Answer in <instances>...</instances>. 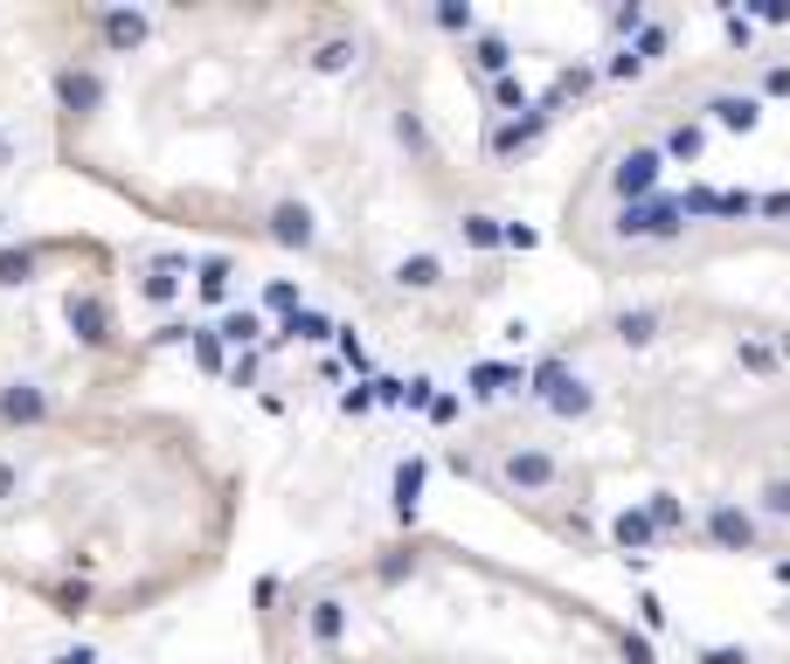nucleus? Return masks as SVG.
<instances>
[{
  "label": "nucleus",
  "instance_id": "obj_1",
  "mask_svg": "<svg viewBox=\"0 0 790 664\" xmlns=\"http://www.w3.org/2000/svg\"><path fill=\"white\" fill-rule=\"evenodd\" d=\"M35 28L55 166L132 215L285 256L430 347L472 339L499 298L514 215L409 14L209 0Z\"/></svg>",
  "mask_w": 790,
  "mask_h": 664
},
{
  "label": "nucleus",
  "instance_id": "obj_2",
  "mask_svg": "<svg viewBox=\"0 0 790 664\" xmlns=\"http://www.w3.org/2000/svg\"><path fill=\"white\" fill-rule=\"evenodd\" d=\"M458 478L590 561L790 547V326L693 284H625L465 381Z\"/></svg>",
  "mask_w": 790,
  "mask_h": 664
},
{
  "label": "nucleus",
  "instance_id": "obj_3",
  "mask_svg": "<svg viewBox=\"0 0 790 664\" xmlns=\"http://www.w3.org/2000/svg\"><path fill=\"white\" fill-rule=\"evenodd\" d=\"M243 471L195 415L125 402L0 436V596L70 623H132L215 581Z\"/></svg>",
  "mask_w": 790,
  "mask_h": 664
},
{
  "label": "nucleus",
  "instance_id": "obj_4",
  "mask_svg": "<svg viewBox=\"0 0 790 664\" xmlns=\"http://www.w3.org/2000/svg\"><path fill=\"white\" fill-rule=\"evenodd\" d=\"M263 664H658L645 630L444 534L326 554L257 596Z\"/></svg>",
  "mask_w": 790,
  "mask_h": 664
},
{
  "label": "nucleus",
  "instance_id": "obj_5",
  "mask_svg": "<svg viewBox=\"0 0 790 664\" xmlns=\"http://www.w3.org/2000/svg\"><path fill=\"white\" fill-rule=\"evenodd\" d=\"M146 347L125 305V263L90 229L0 242V436L90 423L146 402Z\"/></svg>",
  "mask_w": 790,
  "mask_h": 664
},
{
  "label": "nucleus",
  "instance_id": "obj_6",
  "mask_svg": "<svg viewBox=\"0 0 790 664\" xmlns=\"http://www.w3.org/2000/svg\"><path fill=\"white\" fill-rule=\"evenodd\" d=\"M0 664H14V657H8V643H0Z\"/></svg>",
  "mask_w": 790,
  "mask_h": 664
}]
</instances>
